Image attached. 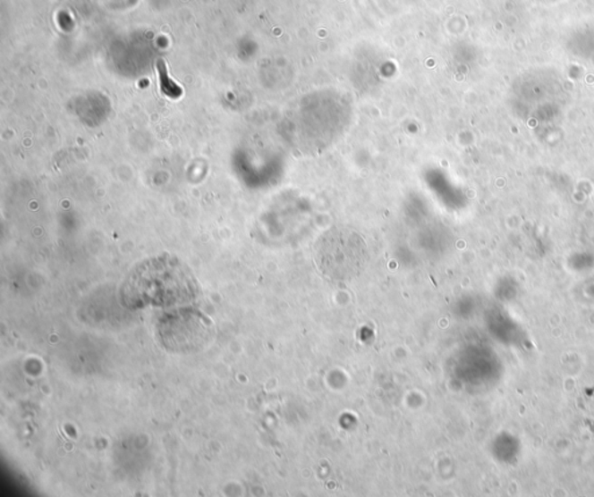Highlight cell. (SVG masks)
I'll return each mask as SVG.
<instances>
[{
	"label": "cell",
	"instance_id": "cell-1",
	"mask_svg": "<svg viewBox=\"0 0 594 497\" xmlns=\"http://www.w3.org/2000/svg\"><path fill=\"white\" fill-rule=\"evenodd\" d=\"M193 275L169 256L142 262L123 283V300L129 308L171 307L191 303L198 296Z\"/></svg>",
	"mask_w": 594,
	"mask_h": 497
},
{
	"label": "cell",
	"instance_id": "cell-2",
	"mask_svg": "<svg viewBox=\"0 0 594 497\" xmlns=\"http://www.w3.org/2000/svg\"><path fill=\"white\" fill-rule=\"evenodd\" d=\"M315 264L323 276L346 282L361 275L369 259L365 239L358 231L343 226L327 230L314 246Z\"/></svg>",
	"mask_w": 594,
	"mask_h": 497
},
{
	"label": "cell",
	"instance_id": "cell-3",
	"mask_svg": "<svg viewBox=\"0 0 594 497\" xmlns=\"http://www.w3.org/2000/svg\"><path fill=\"white\" fill-rule=\"evenodd\" d=\"M164 346L170 350L186 351L203 346L210 332L207 330L205 323L197 322L195 318L186 320L185 316L167 319L159 331Z\"/></svg>",
	"mask_w": 594,
	"mask_h": 497
},
{
	"label": "cell",
	"instance_id": "cell-4",
	"mask_svg": "<svg viewBox=\"0 0 594 497\" xmlns=\"http://www.w3.org/2000/svg\"><path fill=\"white\" fill-rule=\"evenodd\" d=\"M157 70L159 74L160 88L164 94H166L167 97H175L182 96V88H179L174 81L170 80L169 74H167V68L165 62L163 60L157 61Z\"/></svg>",
	"mask_w": 594,
	"mask_h": 497
}]
</instances>
